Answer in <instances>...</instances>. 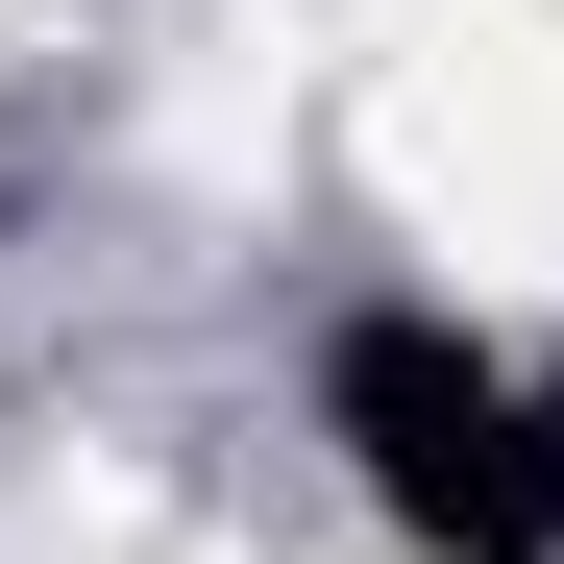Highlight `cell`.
<instances>
[{"label": "cell", "mask_w": 564, "mask_h": 564, "mask_svg": "<svg viewBox=\"0 0 564 564\" xmlns=\"http://www.w3.org/2000/svg\"><path fill=\"white\" fill-rule=\"evenodd\" d=\"M319 442L417 564H564V368L540 344L368 295V319H319Z\"/></svg>", "instance_id": "1"}]
</instances>
